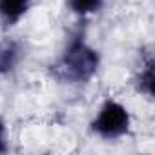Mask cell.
Returning <instances> with one entry per match:
<instances>
[{"label": "cell", "mask_w": 155, "mask_h": 155, "mask_svg": "<svg viewBox=\"0 0 155 155\" xmlns=\"http://www.w3.org/2000/svg\"><path fill=\"white\" fill-rule=\"evenodd\" d=\"M99 66V57L93 49H90L84 42L77 40L69 46L66 51V57L62 60V68L68 73L69 79L75 81H86L95 73Z\"/></svg>", "instance_id": "1"}, {"label": "cell", "mask_w": 155, "mask_h": 155, "mask_svg": "<svg viewBox=\"0 0 155 155\" xmlns=\"http://www.w3.org/2000/svg\"><path fill=\"white\" fill-rule=\"evenodd\" d=\"M128 124H130V115H128V111H126L120 104H117V102H113V101H108V102L102 106V110H101L97 120L93 122V128H95V131L101 133L102 137H106V139H115V137H120L122 133L128 131Z\"/></svg>", "instance_id": "2"}, {"label": "cell", "mask_w": 155, "mask_h": 155, "mask_svg": "<svg viewBox=\"0 0 155 155\" xmlns=\"http://www.w3.org/2000/svg\"><path fill=\"white\" fill-rule=\"evenodd\" d=\"M29 8V0H0V15L9 24L17 22Z\"/></svg>", "instance_id": "3"}, {"label": "cell", "mask_w": 155, "mask_h": 155, "mask_svg": "<svg viewBox=\"0 0 155 155\" xmlns=\"http://www.w3.org/2000/svg\"><path fill=\"white\" fill-rule=\"evenodd\" d=\"M73 11L77 13H91L101 8L102 0H69Z\"/></svg>", "instance_id": "4"}, {"label": "cell", "mask_w": 155, "mask_h": 155, "mask_svg": "<svg viewBox=\"0 0 155 155\" xmlns=\"http://www.w3.org/2000/svg\"><path fill=\"white\" fill-rule=\"evenodd\" d=\"M6 151V144H4V124L0 122V153Z\"/></svg>", "instance_id": "5"}]
</instances>
